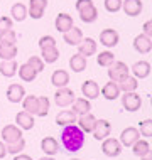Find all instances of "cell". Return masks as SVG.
I'll list each match as a JSON object with an SVG mask.
<instances>
[{"label":"cell","mask_w":152,"mask_h":160,"mask_svg":"<svg viewBox=\"0 0 152 160\" xmlns=\"http://www.w3.org/2000/svg\"><path fill=\"white\" fill-rule=\"evenodd\" d=\"M17 56V46H3L0 44V59L2 61H8V59H15Z\"/></svg>","instance_id":"d590c367"},{"label":"cell","mask_w":152,"mask_h":160,"mask_svg":"<svg viewBox=\"0 0 152 160\" xmlns=\"http://www.w3.org/2000/svg\"><path fill=\"white\" fill-rule=\"evenodd\" d=\"M41 148H42V152H44L46 155L53 157V155H56L59 152V142L56 140V138H53V137H44L42 142H41Z\"/></svg>","instance_id":"e0dca14e"},{"label":"cell","mask_w":152,"mask_h":160,"mask_svg":"<svg viewBox=\"0 0 152 160\" xmlns=\"http://www.w3.org/2000/svg\"><path fill=\"white\" fill-rule=\"evenodd\" d=\"M17 72H19V78H20L22 81H25V83H32V81L36 79V76H37V72L34 71V69L30 68L27 62L22 64V66H19Z\"/></svg>","instance_id":"4316f807"},{"label":"cell","mask_w":152,"mask_h":160,"mask_svg":"<svg viewBox=\"0 0 152 160\" xmlns=\"http://www.w3.org/2000/svg\"><path fill=\"white\" fill-rule=\"evenodd\" d=\"M39 160H54L53 157H49V155H46V157H42V158H39Z\"/></svg>","instance_id":"f907efd6"},{"label":"cell","mask_w":152,"mask_h":160,"mask_svg":"<svg viewBox=\"0 0 152 160\" xmlns=\"http://www.w3.org/2000/svg\"><path fill=\"white\" fill-rule=\"evenodd\" d=\"M139 132H140L142 137L150 138L152 137V120H144V122H140V125H139Z\"/></svg>","instance_id":"ab89813d"},{"label":"cell","mask_w":152,"mask_h":160,"mask_svg":"<svg viewBox=\"0 0 152 160\" xmlns=\"http://www.w3.org/2000/svg\"><path fill=\"white\" fill-rule=\"evenodd\" d=\"M27 64H29V66L32 68L36 72H41L42 69H44V61H42L41 58H37V56H30Z\"/></svg>","instance_id":"60d3db41"},{"label":"cell","mask_w":152,"mask_h":160,"mask_svg":"<svg viewBox=\"0 0 152 160\" xmlns=\"http://www.w3.org/2000/svg\"><path fill=\"white\" fill-rule=\"evenodd\" d=\"M14 160H32V157H29V155H25V153H17Z\"/></svg>","instance_id":"c3c4849f"},{"label":"cell","mask_w":152,"mask_h":160,"mask_svg":"<svg viewBox=\"0 0 152 160\" xmlns=\"http://www.w3.org/2000/svg\"><path fill=\"white\" fill-rule=\"evenodd\" d=\"M17 69H19V64H17L15 59L2 61V64H0V74L5 76V78H12L17 74Z\"/></svg>","instance_id":"d4e9b609"},{"label":"cell","mask_w":152,"mask_h":160,"mask_svg":"<svg viewBox=\"0 0 152 160\" xmlns=\"http://www.w3.org/2000/svg\"><path fill=\"white\" fill-rule=\"evenodd\" d=\"M49 113V99L47 96H39V106H37V116H47Z\"/></svg>","instance_id":"f35d334b"},{"label":"cell","mask_w":152,"mask_h":160,"mask_svg":"<svg viewBox=\"0 0 152 160\" xmlns=\"http://www.w3.org/2000/svg\"><path fill=\"white\" fill-rule=\"evenodd\" d=\"M24 148H25V140H24V138H20V140L14 142V143H8L7 145V153H12V155L22 153Z\"/></svg>","instance_id":"74e56055"},{"label":"cell","mask_w":152,"mask_h":160,"mask_svg":"<svg viewBox=\"0 0 152 160\" xmlns=\"http://www.w3.org/2000/svg\"><path fill=\"white\" fill-rule=\"evenodd\" d=\"M47 7V0H29V17L32 19H41L44 15V10Z\"/></svg>","instance_id":"30bf717a"},{"label":"cell","mask_w":152,"mask_h":160,"mask_svg":"<svg viewBox=\"0 0 152 160\" xmlns=\"http://www.w3.org/2000/svg\"><path fill=\"white\" fill-rule=\"evenodd\" d=\"M64 42L69 46H80V42L83 41V32H81V29H78L73 25L71 29H69L68 32H64Z\"/></svg>","instance_id":"ffe728a7"},{"label":"cell","mask_w":152,"mask_h":160,"mask_svg":"<svg viewBox=\"0 0 152 160\" xmlns=\"http://www.w3.org/2000/svg\"><path fill=\"white\" fill-rule=\"evenodd\" d=\"M10 14H12V19L17 20V22H22V20H25V17L29 15L27 12V7L24 5V3H15V5H12L10 8Z\"/></svg>","instance_id":"4dcf8cb0"},{"label":"cell","mask_w":152,"mask_h":160,"mask_svg":"<svg viewBox=\"0 0 152 160\" xmlns=\"http://www.w3.org/2000/svg\"><path fill=\"white\" fill-rule=\"evenodd\" d=\"M5 155H7V145H5V142L0 140V160L5 157Z\"/></svg>","instance_id":"7dc6e473"},{"label":"cell","mask_w":152,"mask_h":160,"mask_svg":"<svg viewBox=\"0 0 152 160\" xmlns=\"http://www.w3.org/2000/svg\"><path fill=\"white\" fill-rule=\"evenodd\" d=\"M102 152L107 157H118L122 153V143L117 138H105L102 143Z\"/></svg>","instance_id":"5b68a950"},{"label":"cell","mask_w":152,"mask_h":160,"mask_svg":"<svg viewBox=\"0 0 152 160\" xmlns=\"http://www.w3.org/2000/svg\"><path fill=\"white\" fill-rule=\"evenodd\" d=\"M120 41V36L115 29H103L100 32V44H103L105 47H115Z\"/></svg>","instance_id":"ba28073f"},{"label":"cell","mask_w":152,"mask_h":160,"mask_svg":"<svg viewBox=\"0 0 152 160\" xmlns=\"http://www.w3.org/2000/svg\"><path fill=\"white\" fill-rule=\"evenodd\" d=\"M80 19L83 20L85 24L95 22V20L98 19V8L95 7V5H91V7H88V8H85V10H81V12H80Z\"/></svg>","instance_id":"d6a6232c"},{"label":"cell","mask_w":152,"mask_h":160,"mask_svg":"<svg viewBox=\"0 0 152 160\" xmlns=\"http://www.w3.org/2000/svg\"><path fill=\"white\" fill-rule=\"evenodd\" d=\"M90 110H91L90 99H86V98H75V101H73V113H75V115L90 113Z\"/></svg>","instance_id":"484cf974"},{"label":"cell","mask_w":152,"mask_h":160,"mask_svg":"<svg viewBox=\"0 0 152 160\" xmlns=\"http://www.w3.org/2000/svg\"><path fill=\"white\" fill-rule=\"evenodd\" d=\"M122 8H123L125 15L137 17L142 12V0H122Z\"/></svg>","instance_id":"8fae6325"},{"label":"cell","mask_w":152,"mask_h":160,"mask_svg":"<svg viewBox=\"0 0 152 160\" xmlns=\"http://www.w3.org/2000/svg\"><path fill=\"white\" fill-rule=\"evenodd\" d=\"M130 69H132V72H134V78H137V79H145V78L150 74V64L147 61H139Z\"/></svg>","instance_id":"7402d4cb"},{"label":"cell","mask_w":152,"mask_h":160,"mask_svg":"<svg viewBox=\"0 0 152 160\" xmlns=\"http://www.w3.org/2000/svg\"><path fill=\"white\" fill-rule=\"evenodd\" d=\"M122 105L127 111H137L140 110L142 106V98L140 94H137L135 91L132 93H123V96H122Z\"/></svg>","instance_id":"277c9868"},{"label":"cell","mask_w":152,"mask_h":160,"mask_svg":"<svg viewBox=\"0 0 152 160\" xmlns=\"http://www.w3.org/2000/svg\"><path fill=\"white\" fill-rule=\"evenodd\" d=\"M15 123H17V127L22 130H32L36 122H34V115L27 113V111H19L15 115Z\"/></svg>","instance_id":"5bb4252c"},{"label":"cell","mask_w":152,"mask_h":160,"mask_svg":"<svg viewBox=\"0 0 152 160\" xmlns=\"http://www.w3.org/2000/svg\"><path fill=\"white\" fill-rule=\"evenodd\" d=\"M97 62H98V66H102V68H110L112 64L115 62V56H113V52H110V51H103V52H100L97 56Z\"/></svg>","instance_id":"e575fe53"},{"label":"cell","mask_w":152,"mask_h":160,"mask_svg":"<svg viewBox=\"0 0 152 160\" xmlns=\"http://www.w3.org/2000/svg\"><path fill=\"white\" fill-rule=\"evenodd\" d=\"M54 101H56V105L61 106V108H66L69 105H73V101H75V91L69 89L68 86L58 88V91L54 94Z\"/></svg>","instance_id":"3957f363"},{"label":"cell","mask_w":152,"mask_h":160,"mask_svg":"<svg viewBox=\"0 0 152 160\" xmlns=\"http://www.w3.org/2000/svg\"><path fill=\"white\" fill-rule=\"evenodd\" d=\"M75 123H76V115L73 113V110H63L56 116V125H59V127H68V125H75Z\"/></svg>","instance_id":"603a6c76"},{"label":"cell","mask_w":152,"mask_h":160,"mask_svg":"<svg viewBox=\"0 0 152 160\" xmlns=\"http://www.w3.org/2000/svg\"><path fill=\"white\" fill-rule=\"evenodd\" d=\"M81 93H83V96L86 99H95L100 96V86L95 83V81H85L83 84H81Z\"/></svg>","instance_id":"ac0fdd59"},{"label":"cell","mask_w":152,"mask_h":160,"mask_svg":"<svg viewBox=\"0 0 152 160\" xmlns=\"http://www.w3.org/2000/svg\"><path fill=\"white\" fill-rule=\"evenodd\" d=\"M105 8L112 14H115L122 8V0H105Z\"/></svg>","instance_id":"7bdbcfd3"},{"label":"cell","mask_w":152,"mask_h":160,"mask_svg":"<svg viewBox=\"0 0 152 160\" xmlns=\"http://www.w3.org/2000/svg\"><path fill=\"white\" fill-rule=\"evenodd\" d=\"M142 160H152V150H149V152H147L144 157H140Z\"/></svg>","instance_id":"681fc988"},{"label":"cell","mask_w":152,"mask_h":160,"mask_svg":"<svg viewBox=\"0 0 152 160\" xmlns=\"http://www.w3.org/2000/svg\"><path fill=\"white\" fill-rule=\"evenodd\" d=\"M139 138H140V132H139V128L127 127L123 132L120 133V143H122V147H132Z\"/></svg>","instance_id":"8992f818"},{"label":"cell","mask_w":152,"mask_h":160,"mask_svg":"<svg viewBox=\"0 0 152 160\" xmlns=\"http://www.w3.org/2000/svg\"><path fill=\"white\" fill-rule=\"evenodd\" d=\"M149 150H150V145H149L147 140H140V138H139L135 143L132 145V152H134L135 157H144Z\"/></svg>","instance_id":"836d02e7"},{"label":"cell","mask_w":152,"mask_h":160,"mask_svg":"<svg viewBox=\"0 0 152 160\" xmlns=\"http://www.w3.org/2000/svg\"><path fill=\"white\" fill-rule=\"evenodd\" d=\"M22 106H24V111H27L30 115H36L37 113V106H39V96H24L22 99Z\"/></svg>","instance_id":"f546056e"},{"label":"cell","mask_w":152,"mask_h":160,"mask_svg":"<svg viewBox=\"0 0 152 160\" xmlns=\"http://www.w3.org/2000/svg\"><path fill=\"white\" fill-rule=\"evenodd\" d=\"M128 72H130V68L127 66V64L122 62V61H115L110 66V69H108V78H110V81L120 83L123 78L128 76Z\"/></svg>","instance_id":"7a4b0ae2"},{"label":"cell","mask_w":152,"mask_h":160,"mask_svg":"<svg viewBox=\"0 0 152 160\" xmlns=\"http://www.w3.org/2000/svg\"><path fill=\"white\" fill-rule=\"evenodd\" d=\"M54 25H56V31L58 32H63V34L68 32L73 27V17L68 14H59L54 20Z\"/></svg>","instance_id":"44dd1931"},{"label":"cell","mask_w":152,"mask_h":160,"mask_svg":"<svg viewBox=\"0 0 152 160\" xmlns=\"http://www.w3.org/2000/svg\"><path fill=\"white\" fill-rule=\"evenodd\" d=\"M61 142L68 152H78L85 145V132L76 125H68L61 133Z\"/></svg>","instance_id":"6da1fadb"},{"label":"cell","mask_w":152,"mask_h":160,"mask_svg":"<svg viewBox=\"0 0 152 160\" xmlns=\"http://www.w3.org/2000/svg\"><path fill=\"white\" fill-rule=\"evenodd\" d=\"M12 19L10 17H0V34L5 32V31H10L12 29Z\"/></svg>","instance_id":"ee69618b"},{"label":"cell","mask_w":152,"mask_h":160,"mask_svg":"<svg viewBox=\"0 0 152 160\" xmlns=\"http://www.w3.org/2000/svg\"><path fill=\"white\" fill-rule=\"evenodd\" d=\"M51 83H53L56 88H64V86H68V83H69L68 71H64V69H56L53 72V76H51Z\"/></svg>","instance_id":"cb8c5ba5"},{"label":"cell","mask_w":152,"mask_h":160,"mask_svg":"<svg viewBox=\"0 0 152 160\" xmlns=\"http://www.w3.org/2000/svg\"><path fill=\"white\" fill-rule=\"evenodd\" d=\"M78 52L81 56H85L86 59H88L90 56H93L97 52V42H95V39H91V37L83 39V41L80 42V46H78Z\"/></svg>","instance_id":"9a60e30c"},{"label":"cell","mask_w":152,"mask_h":160,"mask_svg":"<svg viewBox=\"0 0 152 160\" xmlns=\"http://www.w3.org/2000/svg\"><path fill=\"white\" fill-rule=\"evenodd\" d=\"M120 88H118V83H115V81H110V83H107L105 86L102 88V96L108 99V101H113L120 96Z\"/></svg>","instance_id":"d6986e66"},{"label":"cell","mask_w":152,"mask_h":160,"mask_svg":"<svg viewBox=\"0 0 152 160\" xmlns=\"http://www.w3.org/2000/svg\"><path fill=\"white\" fill-rule=\"evenodd\" d=\"M39 47L46 49V47H56V39L53 36H42L39 39Z\"/></svg>","instance_id":"b9f144b4"},{"label":"cell","mask_w":152,"mask_h":160,"mask_svg":"<svg viewBox=\"0 0 152 160\" xmlns=\"http://www.w3.org/2000/svg\"><path fill=\"white\" fill-rule=\"evenodd\" d=\"M76 123L85 133H91L93 128H95V123H97V118H95V116L91 115V111H90V113L80 115V118L76 120Z\"/></svg>","instance_id":"2e32d148"},{"label":"cell","mask_w":152,"mask_h":160,"mask_svg":"<svg viewBox=\"0 0 152 160\" xmlns=\"http://www.w3.org/2000/svg\"><path fill=\"white\" fill-rule=\"evenodd\" d=\"M150 105H152V96H150Z\"/></svg>","instance_id":"f5cc1de1"},{"label":"cell","mask_w":152,"mask_h":160,"mask_svg":"<svg viewBox=\"0 0 152 160\" xmlns=\"http://www.w3.org/2000/svg\"><path fill=\"white\" fill-rule=\"evenodd\" d=\"M142 29H144V34H145V36L152 39V19H150V20H147Z\"/></svg>","instance_id":"bcb514c9"},{"label":"cell","mask_w":152,"mask_h":160,"mask_svg":"<svg viewBox=\"0 0 152 160\" xmlns=\"http://www.w3.org/2000/svg\"><path fill=\"white\" fill-rule=\"evenodd\" d=\"M17 42V34L14 29H10V31H5L0 34V44L3 46H14Z\"/></svg>","instance_id":"8d00e7d4"},{"label":"cell","mask_w":152,"mask_h":160,"mask_svg":"<svg viewBox=\"0 0 152 160\" xmlns=\"http://www.w3.org/2000/svg\"><path fill=\"white\" fill-rule=\"evenodd\" d=\"M24 96H25V89L22 84L14 83L7 88V99L10 103H20L24 99Z\"/></svg>","instance_id":"4fadbf2b"},{"label":"cell","mask_w":152,"mask_h":160,"mask_svg":"<svg viewBox=\"0 0 152 160\" xmlns=\"http://www.w3.org/2000/svg\"><path fill=\"white\" fill-rule=\"evenodd\" d=\"M110 132H112V125L108 120H97L91 133H93V137L97 140H105L107 137H110Z\"/></svg>","instance_id":"9c48e42d"},{"label":"cell","mask_w":152,"mask_h":160,"mask_svg":"<svg viewBox=\"0 0 152 160\" xmlns=\"http://www.w3.org/2000/svg\"><path fill=\"white\" fill-rule=\"evenodd\" d=\"M2 138L7 145L14 143V142L22 138V128H19L17 125H7V127H3V130H2Z\"/></svg>","instance_id":"52a82bcc"},{"label":"cell","mask_w":152,"mask_h":160,"mask_svg":"<svg viewBox=\"0 0 152 160\" xmlns=\"http://www.w3.org/2000/svg\"><path fill=\"white\" fill-rule=\"evenodd\" d=\"M71 160H80V158H71Z\"/></svg>","instance_id":"816d5d0a"},{"label":"cell","mask_w":152,"mask_h":160,"mask_svg":"<svg viewBox=\"0 0 152 160\" xmlns=\"http://www.w3.org/2000/svg\"><path fill=\"white\" fill-rule=\"evenodd\" d=\"M91 5H93L91 0H78V2H76V10L81 12V10H85V8H88Z\"/></svg>","instance_id":"f6af8a7d"},{"label":"cell","mask_w":152,"mask_h":160,"mask_svg":"<svg viewBox=\"0 0 152 160\" xmlns=\"http://www.w3.org/2000/svg\"><path fill=\"white\" fill-rule=\"evenodd\" d=\"M41 59L46 64H53L59 59V51L58 47H46V49H41Z\"/></svg>","instance_id":"1f68e13d"},{"label":"cell","mask_w":152,"mask_h":160,"mask_svg":"<svg viewBox=\"0 0 152 160\" xmlns=\"http://www.w3.org/2000/svg\"><path fill=\"white\" fill-rule=\"evenodd\" d=\"M118 88H120V91H123V93H132V91H135V89L139 88V83H137V78H134V76H127V78H123V79L118 83Z\"/></svg>","instance_id":"f1b7e54d"},{"label":"cell","mask_w":152,"mask_h":160,"mask_svg":"<svg viewBox=\"0 0 152 160\" xmlns=\"http://www.w3.org/2000/svg\"><path fill=\"white\" fill-rule=\"evenodd\" d=\"M69 68H71L75 72L85 71V69H86V58H85V56H81L80 52L75 54V56H71V58H69Z\"/></svg>","instance_id":"83f0119b"},{"label":"cell","mask_w":152,"mask_h":160,"mask_svg":"<svg viewBox=\"0 0 152 160\" xmlns=\"http://www.w3.org/2000/svg\"><path fill=\"white\" fill-rule=\"evenodd\" d=\"M134 47H135V51H137V52H140V54L150 52L152 39L147 37L145 34H139V36H135V39H134Z\"/></svg>","instance_id":"7c38bea8"}]
</instances>
